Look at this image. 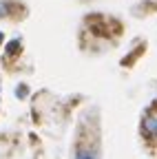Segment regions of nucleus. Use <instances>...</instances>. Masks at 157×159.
<instances>
[{
	"instance_id": "nucleus-3",
	"label": "nucleus",
	"mask_w": 157,
	"mask_h": 159,
	"mask_svg": "<svg viewBox=\"0 0 157 159\" xmlns=\"http://www.w3.org/2000/svg\"><path fill=\"white\" fill-rule=\"evenodd\" d=\"M20 49H22V40L20 38H16V40H11V42L7 44V55L9 57H13V55H18V53H20Z\"/></svg>"
},
{
	"instance_id": "nucleus-5",
	"label": "nucleus",
	"mask_w": 157,
	"mask_h": 159,
	"mask_svg": "<svg viewBox=\"0 0 157 159\" xmlns=\"http://www.w3.org/2000/svg\"><path fill=\"white\" fill-rule=\"evenodd\" d=\"M2 40H5V35H2V31H0V44H2Z\"/></svg>"
},
{
	"instance_id": "nucleus-1",
	"label": "nucleus",
	"mask_w": 157,
	"mask_h": 159,
	"mask_svg": "<svg viewBox=\"0 0 157 159\" xmlns=\"http://www.w3.org/2000/svg\"><path fill=\"white\" fill-rule=\"evenodd\" d=\"M142 135L148 142H157V111H148L142 117Z\"/></svg>"
},
{
	"instance_id": "nucleus-4",
	"label": "nucleus",
	"mask_w": 157,
	"mask_h": 159,
	"mask_svg": "<svg viewBox=\"0 0 157 159\" xmlns=\"http://www.w3.org/2000/svg\"><path fill=\"white\" fill-rule=\"evenodd\" d=\"M5 13H7V5L0 2V18H5Z\"/></svg>"
},
{
	"instance_id": "nucleus-2",
	"label": "nucleus",
	"mask_w": 157,
	"mask_h": 159,
	"mask_svg": "<svg viewBox=\"0 0 157 159\" xmlns=\"http://www.w3.org/2000/svg\"><path fill=\"white\" fill-rule=\"evenodd\" d=\"M73 159H100L95 150H91L89 146H77L73 152Z\"/></svg>"
}]
</instances>
